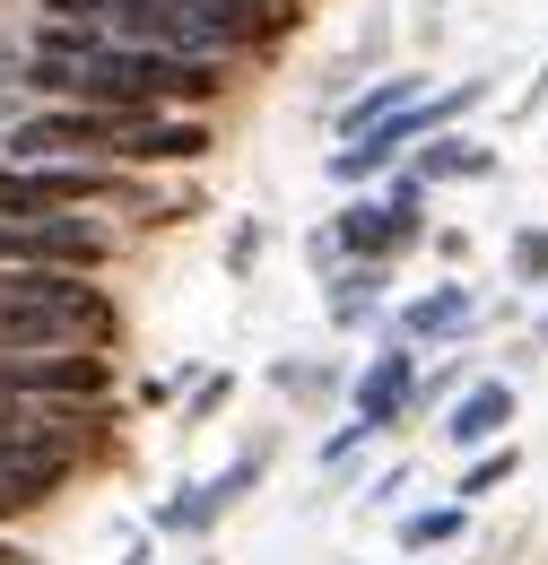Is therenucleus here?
Returning <instances> with one entry per match:
<instances>
[{
    "label": "nucleus",
    "instance_id": "f257e3e1",
    "mask_svg": "<svg viewBox=\"0 0 548 565\" xmlns=\"http://www.w3.org/2000/svg\"><path fill=\"white\" fill-rule=\"evenodd\" d=\"M226 53H166V44H123L105 35L78 62V96L70 105H114V114H201L226 96Z\"/></svg>",
    "mask_w": 548,
    "mask_h": 565
},
{
    "label": "nucleus",
    "instance_id": "f03ea898",
    "mask_svg": "<svg viewBox=\"0 0 548 565\" xmlns=\"http://www.w3.org/2000/svg\"><path fill=\"white\" fill-rule=\"evenodd\" d=\"M123 305L87 270H0V349H114Z\"/></svg>",
    "mask_w": 548,
    "mask_h": 565
},
{
    "label": "nucleus",
    "instance_id": "7ed1b4c3",
    "mask_svg": "<svg viewBox=\"0 0 548 565\" xmlns=\"http://www.w3.org/2000/svg\"><path fill=\"white\" fill-rule=\"evenodd\" d=\"M323 226H331L340 262H401V253H418V244L435 235V226H426V183H418L410 166H392L383 192H348Z\"/></svg>",
    "mask_w": 548,
    "mask_h": 565
},
{
    "label": "nucleus",
    "instance_id": "20e7f679",
    "mask_svg": "<svg viewBox=\"0 0 548 565\" xmlns=\"http://www.w3.org/2000/svg\"><path fill=\"white\" fill-rule=\"evenodd\" d=\"M0 392L9 401H105L114 349H0Z\"/></svg>",
    "mask_w": 548,
    "mask_h": 565
},
{
    "label": "nucleus",
    "instance_id": "39448f33",
    "mask_svg": "<svg viewBox=\"0 0 548 565\" xmlns=\"http://www.w3.org/2000/svg\"><path fill=\"white\" fill-rule=\"evenodd\" d=\"M262 470H271V452L253 444V452H235L218 479H192V488H175L166 504H157V513H148V522H157L166 540H209V531H218V522H226L244 495L262 488Z\"/></svg>",
    "mask_w": 548,
    "mask_h": 565
},
{
    "label": "nucleus",
    "instance_id": "423d86ee",
    "mask_svg": "<svg viewBox=\"0 0 548 565\" xmlns=\"http://www.w3.org/2000/svg\"><path fill=\"white\" fill-rule=\"evenodd\" d=\"M218 131H209L201 114H123L114 122V140H105V166H201Z\"/></svg>",
    "mask_w": 548,
    "mask_h": 565
},
{
    "label": "nucleus",
    "instance_id": "0eeeda50",
    "mask_svg": "<svg viewBox=\"0 0 548 565\" xmlns=\"http://www.w3.org/2000/svg\"><path fill=\"white\" fill-rule=\"evenodd\" d=\"M410 392H418V349L401 331H383V349L357 365V383H348V418L366 426V435H392V426L410 418Z\"/></svg>",
    "mask_w": 548,
    "mask_h": 565
},
{
    "label": "nucleus",
    "instance_id": "6e6552de",
    "mask_svg": "<svg viewBox=\"0 0 548 565\" xmlns=\"http://www.w3.org/2000/svg\"><path fill=\"white\" fill-rule=\"evenodd\" d=\"M523 418V392L505 383V374H471L453 401H444V444L453 452H487V444H505Z\"/></svg>",
    "mask_w": 548,
    "mask_h": 565
},
{
    "label": "nucleus",
    "instance_id": "1a4fd4ad",
    "mask_svg": "<svg viewBox=\"0 0 548 565\" xmlns=\"http://www.w3.org/2000/svg\"><path fill=\"white\" fill-rule=\"evenodd\" d=\"M471 322H479V296L462 279L426 287V296H410L401 313H392V331L410 340V349H444V340H471Z\"/></svg>",
    "mask_w": 548,
    "mask_h": 565
},
{
    "label": "nucleus",
    "instance_id": "9d476101",
    "mask_svg": "<svg viewBox=\"0 0 548 565\" xmlns=\"http://www.w3.org/2000/svg\"><path fill=\"white\" fill-rule=\"evenodd\" d=\"M401 166H410L418 183L435 192V183H487L505 157H496V140H471V131H435V140H418Z\"/></svg>",
    "mask_w": 548,
    "mask_h": 565
},
{
    "label": "nucleus",
    "instance_id": "9b49d317",
    "mask_svg": "<svg viewBox=\"0 0 548 565\" xmlns=\"http://www.w3.org/2000/svg\"><path fill=\"white\" fill-rule=\"evenodd\" d=\"M383 296H392V262H340V270L323 279V313H331L340 331H366Z\"/></svg>",
    "mask_w": 548,
    "mask_h": 565
},
{
    "label": "nucleus",
    "instance_id": "f8f14e48",
    "mask_svg": "<svg viewBox=\"0 0 548 565\" xmlns=\"http://www.w3.org/2000/svg\"><path fill=\"white\" fill-rule=\"evenodd\" d=\"M410 96H426V78H418V71H392V78H375V87H366L357 105H340V122H331V140H357L366 122H383V114H401Z\"/></svg>",
    "mask_w": 548,
    "mask_h": 565
},
{
    "label": "nucleus",
    "instance_id": "ddd939ff",
    "mask_svg": "<svg viewBox=\"0 0 548 565\" xmlns=\"http://www.w3.org/2000/svg\"><path fill=\"white\" fill-rule=\"evenodd\" d=\"M462 522H471V504H462V495H453V504H426V513H410V522H401V557L453 548V540H462Z\"/></svg>",
    "mask_w": 548,
    "mask_h": 565
},
{
    "label": "nucleus",
    "instance_id": "4468645a",
    "mask_svg": "<svg viewBox=\"0 0 548 565\" xmlns=\"http://www.w3.org/2000/svg\"><path fill=\"white\" fill-rule=\"evenodd\" d=\"M505 270H514V287H523V296H548V226H514Z\"/></svg>",
    "mask_w": 548,
    "mask_h": 565
},
{
    "label": "nucleus",
    "instance_id": "2eb2a0df",
    "mask_svg": "<svg viewBox=\"0 0 548 565\" xmlns=\"http://www.w3.org/2000/svg\"><path fill=\"white\" fill-rule=\"evenodd\" d=\"M505 479H514V444H487V452H462V504H479V495H496L505 488Z\"/></svg>",
    "mask_w": 548,
    "mask_h": 565
},
{
    "label": "nucleus",
    "instance_id": "dca6fc26",
    "mask_svg": "<svg viewBox=\"0 0 548 565\" xmlns=\"http://www.w3.org/2000/svg\"><path fill=\"white\" fill-rule=\"evenodd\" d=\"M226 401H235V374H201V383H192V401H183V426H209Z\"/></svg>",
    "mask_w": 548,
    "mask_h": 565
},
{
    "label": "nucleus",
    "instance_id": "f3484780",
    "mask_svg": "<svg viewBox=\"0 0 548 565\" xmlns=\"http://www.w3.org/2000/svg\"><path fill=\"white\" fill-rule=\"evenodd\" d=\"M262 244H271V226H262V217H244V226L226 235V270H253V262H262Z\"/></svg>",
    "mask_w": 548,
    "mask_h": 565
},
{
    "label": "nucleus",
    "instance_id": "a211bd4d",
    "mask_svg": "<svg viewBox=\"0 0 548 565\" xmlns=\"http://www.w3.org/2000/svg\"><path fill=\"white\" fill-rule=\"evenodd\" d=\"M278 392H331V365H271Z\"/></svg>",
    "mask_w": 548,
    "mask_h": 565
},
{
    "label": "nucleus",
    "instance_id": "6ab92c4d",
    "mask_svg": "<svg viewBox=\"0 0 548 565\" xmlns=\"http://www.w3.org/2000/svg\"><path fill=\"white\" fill-rule=\"evenodd\" d=\"M35 9H44V18H78V26H105L114 0H35Z\"/></svg>",
    "mask_w": 548,
    "mask_h": 565
},
{
    "label": "nucleus",
    "instance_id": "aec40b11",
    "mask_svg": "<svg viewBox=\"0 0 548 565\" xmlns=\"http://www.w3.org/2000/svg\"><path fill=\"white\" fill-rule=\"evenodd\" d=\"M357 444H366V426H357V418H340V426H331V435H323V470H331V461H348Z\"/></svg>",
    "mask_w": 548,
    "mask_h": 565
},
{
    "label": "nucleus",
    "instance_id": "412c9836",
    "mask_svg": "<svg viewBox=\"0 0 548 565\" xmlns=\"http://www.w3.org/2000/svg\"><path fill=\"white\" fill-rule=\"evenodd\" d=\"M305 262H314V279H331V270H340V244H331V226H314V235H305Z\"/></svg>",
    "mask_w": 548,
    "mask_h": 565
},
{
    "label": "nucleus",
    "instance_id": "4be33fe9",
    "mask_svg": "<svg viewBox=\"0 0 548 565\" xmlns=\"http://www.w3.org/2000/svg\"><path fill=\"white\" fill-rule=\"evenodd\" d=\"M540 105H548V71H531V87L514 96V114H540Z\"/></svg>",
    "mask_w": 548,
    "mask_h": 565
},
{
    "label": "nucleus",
    "instance_id": "5701e85b",
    "mask_svg": "<svg viewBox=\"0 0 548 565\" xmlns=\"http://www.w3.org/2000/svg\"><path fill=\"white\" fill-rule=\"evenodd\" d=\"M123 565H148V540H131V557H123Z\"/></svg>",
    "mask_w": 548,
    "mask_h": 565
},
{
    "label": "nucleus",
    "instance_id": "b1692460",
    "mask_svg": "<svg viewBox=\"0 0 548 565\" xmlns=\"http://www.w3.org/2000/svg\"><path fill=\"white\" fill-rule=\"evenodd\" d=\"M540 349H548V313H540Z\"/></svg>",
    "mask_w": 548,
    "mask_h": 565
}]
</instances>
